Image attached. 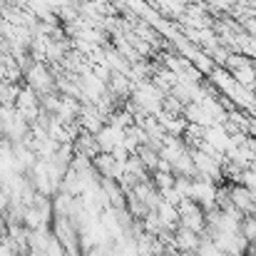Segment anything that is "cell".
<instances>
[{
    "label": "cell",
    "instance_id": "obj_2",
    "mask_svg": "<svg viewBox=\"0 0 256 256\" xmlns=\"http://www.w3.org/2000/svg\"><path fill=\"white\" fill-rule=\"evenodd\" d=\"M176 209H179V226H186V229H192L196 234H204L206 232V212L196 202L182 199L176 204Z\"/></svg>",
    "mask_w": 256,
    "mask_h": 256
},
{
    "label": "cell",
    "instance_id": "obj_3",
    "mask_svg": "<svg viewBox=\"0 0 256 256\" xmlns=\"http://www.w3.org/2000/svg\"><path fill=\"white\" fill-rule=\"evenodd\" d=\"M202 234H196V232H192V229H186V226H176L174 229V249H179V252H186V254H196L199 252V246H202Z\"/></svg>",
    "mask_w": 256,
    "mask_h": 256
},
{
    "label": "cell",
    "instance_id": "obj_8",
    "mask_svg": "<svg viewBox=\"0 0 256 256\" xmlns=\"http://www.w3.org/2000/svg\"><path fill=\"white\" fill-rule=\"evenodd\" d=\"M254 97H256V85H254Z\"/></svg>",
    "mask_w": 256,
    "mask_h": 256
},
{
    "label": "cell",
    "instance_id": "obj_4",
    "mask_svg": "<svg viewBox=\"0 0 256 256\" xmlns=\"http://www.w3.org/2000/svg\"><path fill=\"white\" fill-rule=\"evenodd\" d=\"M72 147H75V154H82L87 160H94L97 154H102V150H100V144H97V137L90 134V132H80V134L75 137Z\"/></svg>",
    "mask_w": 256,
    "mask_h": 256
},
{
    "label": "cell",
    "instance_id": "obj_7",
    "mask_svg": "<svg viewBox=\"0 0 256 256\" xmlns=\"http://www.w3.org/2000/svg\"><path fill=\"white\" fill-rule=\"evenodd\" d=\"M244 30H246L252 38H256V18H252V20H246V22H244Z\"/></svg>",
    "mask_w": 256,
    "mask_h": 256
},
{
    "label": "cell",
    "instance_id": "obj_5",
    "mask_svg": "<svg viewBox=\"0 0 256 256\" xmlns=\"http://www.w3.org/2000/svg\"><path fill=\"white\" fill-rule=\"evenodd\" d=\"M152 184L157 186V192L162 196H167L170 192H174V184H176V176L172 172H154L152 174Z\"/></svg>",
    "mask_w": 256,
    "mask_h": 256
},
{
    "label": "cell",
    "instance_id": "obj_6",
    "mask_svg": "<svg viewBox=\"0 0 256 256\" xmlns=\"http://www.w3.org/2000/svg\"><path fill=\"white\" fill-rule=\"evenodd\" d=\"M242 236L249 244H256V216H244V222H242Z\"/></svg>",
    "mask_w": 256,
    "mask_h": 256
},
{
    "label": "cell",
    "instance_id": "obj_1",
    "mask_svg": "<svg viewBox=\"0 0 256 256\" xmlns=\"http://www.w3.org/2000/svg\"><path fill=\"white\" fill-rule=\"evenodd\" d=\"M25 85L32 87L42 97L48 92H58V78H55V72H52V68L48 62H35L25 72Z\"/></svg>",
    "mask_w": 256,
    "mask_h": 256
}]
</instances>
